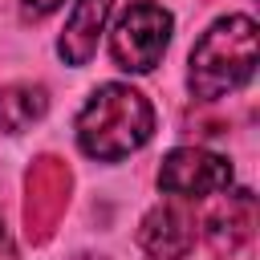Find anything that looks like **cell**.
Listing matches in <instances>:
<instances>
[{"instance_id": "6da1fadb", "label": "cell", "mask_w": 260, "mask_h": 260, "mask_svg": "<svg viewBox=\"0 0 260 260\" xmlns=\"http://www.w3.org/2000/svg\"><path fill=\"white\" fill-rule=\"evenodd\" d=\"M154 130L150 102L130 85H102L77 114V142L98 162H118Z\"/></svg>"}, {"instance_id": "7a4b0ae2", "label": "cell", "mask_w": 260, "mask_h": 260, "mask_svg": "<svg viewBox=\"0 0 260 260\" xmlns=\"http://www.w3.org/2000/svg\"><path fill=\"white\" fill-rule=\"evenodd\" d=\"M256 69V24L252 16H223L215 20L191 49L187 85L191 98L215 102L223 93H236Z\"/></svg>"}, {"instance_id": "3957f363", "label": "cell", "mask_w": 260, "mask_h": 260, "mask_svg": "<svg viewBox=\"0 0 260 260\" xmlns=\"http://www.w3.org/2000/svg\"><path fill=\"white\" fill-rule=\"evenodd\" d=\"M171 28H175V20H171V12L162 4H150V0L130 4L118 16L114 32H110V53H114L118 69L150 73L162 61L167 45H171Z\"/></svg>"}, {"instance_id": "277c9868", "label": "cell", "mask_w": 260, "mask_h": 260, "mask_svg": "<svg viewBox=\"0 0 260 260\" xmlns=\"http://www.w3.org/2000/svg\"><path fill=\"white\" fill-rule=\"evenodd\" d=\"M228 183H232V162L199 146H179L158 167V187L175 199H203L228 191Z\"/></svg>"}, {"instance_id": "5b68a950", "label": "cell", "mask_w": 260, "mask_h": 260, "mask_svg": "<svg viewBox=\"0 0 260 260\" xmlns=\"http://www.w3.org/2000/svg\"><path fill=\"white\" fill-rule=\"evenodd\" d=\"M69 195V171L57 158H37L28 171V199H24V223L32 240H45L53 232V223L61 219Z\"/></svg>"}, {"instance_id": "8992f818", "label": "cell", "mask_w": 260, "mask_h": 260, "mask_svg": "<svg viewBox=\"0 0 260 260\" xmlns=\"http://www.w3.org/2000/svg\"><path fill=\"white\" fill-rule=\"evenodd\" d=\"M195 244V215L183 203H158L138 223V248L150 260H183Z\"/></svg>"}, {"instance_id": "52a82bcc", "label": "cell", "mask_w": 260, "mask_h": 260, "mask_svg": "<svg viewBox=\"0 0 260 260\" xmlns=\"http://www.w3.org/2000/svg\"><path fill=\"white\" fill-rule=\"evenodd\" d=\"M252 228H256V199H252V191L244 187V191H232V195L207 215V244H211L215 256H232V252H240V248L248 244Z\"/></svg>"}, {"instance_id": "ba28073f", "label": "cell", "mask_w": 260, "mask_h": 260, "mask_svg": "<svg viewBox=\"0 0 260 260\" xmlns=\"http://www.w3.org/2000/svg\"><path fill=\"white\" fill-rule=\"evenodd\" d=\"M110 4L114 0H77L69 20H65V32L57 41V53L69 61V65H85L93 53H98V37L106 28V16H110Z\"/></svg>"}, {"instance_id": "9c48e42d", "label": "cell", "mask_w": 260, "mask_h": 260, "mask_svg": "<svg viewBox=\"0 0 260 260\" xmlns=\"http://www.w3.org/2000/svg\"><path fill=\"white\" fill-rule=\"evenodd\" d=\"M45 110H49V93L32 81H16L0 89V130L8 134L28 130L37 118H45Z\"/></svg>"}, {"instance_id": "30bf717a", "label": "cell", "mask_w": 260, "mask_h": 260, "mask_svg": "<svg viewBox=\"0 0 260 260\" xmlns=\"http://www.w3.org/2000/svg\"><path fill=\"white\" fill-rule=\"evenodd\" d=\"M65 0H20V8H24V16L28 20H41V16H49V12H57Z\"/></svg>"}, {"instance_id": "8fae6325", "label": "cell", "mask_w": 260, "mask_h": 260, "mask_svg": "<svg viewBox=\"0 0 260 260\" xmlns=\"http://www.w3.org/2000/svg\"><path fill=\"white\" fill-rule=\"evenodd\" d=\"M0 260H16V252H12V240H8V232H4V219H0Z\"/></svg>"}, {"instance_id": "7c38bea8", "label": "cell", "mask_w": 260, "mask_h": 260, "mask_svg": "<svg viewBox=\"0 0 260 260\" xmlns=\"http://www.w3.org/2000/svg\"><path fill=\"white\" fill-rule=\"evenodd\" d=\"M73 260H102V256H73Z\"/></svg>"}]
</instances>
